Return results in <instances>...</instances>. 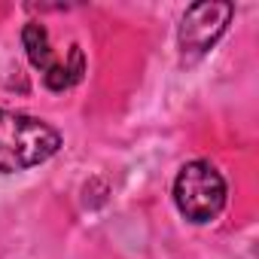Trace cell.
Wrapping results in <instances>:
<instances>
[{
    "mask_svg": "<svg viewBox=\"0 0 259 259\" xmlns=\"http://www.w3.org/2000/svg\"><path fill=\"white\" fill-rule=\"evenodd\" d=\"M61 150V132L49 122L0 107V174H19L49 162Z\"/></svg>",
    "mask_w": 259,
    "mask_h": 259,
    "instance_id": "6da1fadb",
    "label": "cell"
},
{
    "mask_svg": "<svg viewBox=\"0 0 259 259\" xmlns=\"http://www.w3.org/2000/svg\"><path fill=\"white\" fill-rule=\"evenodd\" d=\"M229 189H226V177L220 174V168L207 159H195L186 162L174 180V204L180 210V217H186L195 226L213 223L223 207H226Z\"/></svg>",
    "mask_w": 259,
    "mask_h": 259,
    "instance_id": "7a4b0ae2",
    "label": "cell"
},
{
    "mask_svg": "<svg viewBox=\"0 0 259 259\" xmlns=\"http://www.w3.org/2000/svg\"><path fill=\"white\" fill-rule=\"evenodd\" d=\"M235 16V7L226 0H207V4H192L177 28V49H180V61L183 64H195L198 58H204L220 37L226 34L229 22Z\"/></svg>",
    "mask_w": 259,
    "mask_h": 259,
    "instance_id": "3957f363",
    "label": "cell"
},
{
    "mask_svg": "<svg viewBox=\"0 0 259 259\" xmlns=\"http://www.w3.org/2000/svg\"><path fill=\"white\" fill-rule=\"evenodd\" d=\"M22 46L28 52V61L40 70L49 92H64V89H70V85H76L82 79L85 64H82L79 46H70V58L58 61V55H55V49L49 43V34H46V28L40 22H28L22 28Z\"/></svg>",
    "mask_w": 259,
    "mask_h": 259,
    "instance_id": "277c9868",
    "label": "cell"
}]
</instances>
